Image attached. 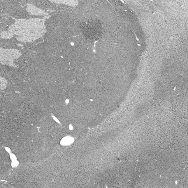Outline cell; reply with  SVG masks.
I'll use <instances>...</instances> for the list:
<instances>
[{
    "mask_svg": "<svg viewBox=\"0 0 188 188\" xmlns=\"http://www.w3.org/2000/svg\"><path fill=\"white\" fill-rule=\"evenodd\" d=\"M28 12L31 15H38V16H44L47 14L46 12L42 10L39 9L36 7L31 5H28L27 6Z\"/></svg>",
    "mask_w": 188,
    "mask_h": 188,
    "instance_id": "6da1fadb",
    "label": "cell"
},
{
    "mask_svg": "<svg viewBox=\"0 0 188 188\" xmlns=\"http://www.w3.org/2000/svg\"><path fill=\"white\" fill-rule=\"evenodd\" d=\"M13 36V33L9 31H5L1 33V37L3 39L11 38Z\"/></svg>",
    "mask_w": 188,
    "mask_h": 188,
    "instance_id": "7a4b0ae2",
    "label": "cell"
}]
</instances>
